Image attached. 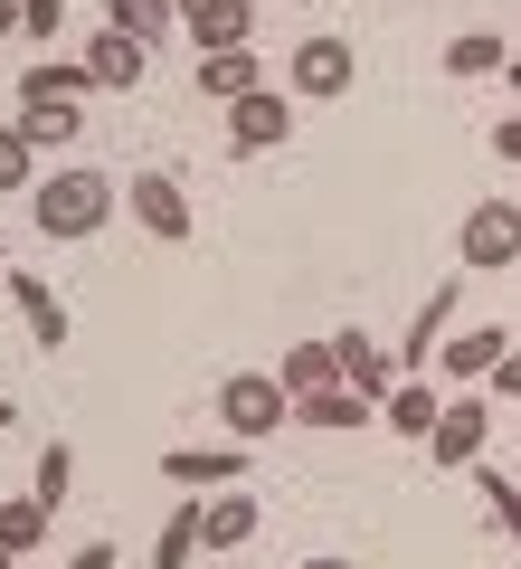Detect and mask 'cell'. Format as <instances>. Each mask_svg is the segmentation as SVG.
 Segmentation results:
<instances>
[{"mask_svg": "<svg viewBox=\"0 0 521 569\" xmlns=\"http://www.w3.org/2000/svg\"><path fill=\"white\" fill-rule=\"evenodd\" d=\"M29 200H39V238H96L114 219V181L104 171H48Z\"/></svg>", "mask_w": 521, "mask_h": 569, "instance_id": "cell-1", "label": "cell"}, {"mask_svg": "<svg viewBox=\"0 0 521 569\" xmlns=\"http://www.w3.org/2000/svg\"><path fill=\"white\" fill-rule=\"evenodd\" d=\"M284 418H294V399H284L275 370H228V380H219V427H228V447H247V437H275Z\"/></svg>", "mask_w": 521, "mask_h": 569, "instance_id": "cell-2", "label": "cell"}, {"mask_svg": "<svg viewBox=\"0 0 521 569\" xmlns=\"http://www.w3.org/2000/svg\"><path fill=\"white\" fill-rule=\"evenodd\" d=\"M351 77H361V48H351V39H332V29H313V39H294L284 96H303V104H332V96H351Z\"/></svg>", "mask_w": 521, "mask_h": 569, "instance_id": "cell-3", "label": "cell"}, {"mask_svg": "<svg viewBox=\"0 0 521 569\" xmlns=\"http://www.w3.org/2000/svg\"><path fill=\"white\" fill-rule=\"evenodd\" d=\"M455 257L474 266V276H502V266H521V209L512 200H474L455 228Z\"/></svg>", "mask_w": 521, "mask_h": 569, "instance_id": "cell-4", "label": "cell"}, {"mask_svg": "<svg viewBox=\"0 0 521 569\" xmlns=\"http://www.w3.org/2000/svg\"><path fill=\"white\" fill-rule=\"evenodd\" d=\"M284 133H294V96H284V86H257V96L228 104V152H247V162H257V152H275Z\"/></svg>", "mask_w": 521, "mask_h": 569, "instance_id": "cell-5", "label": "cell"}, {"mask_svg": "<svg viewBox=\"0 0 521 569\" xmlns=\"http://www.w3.org/2000/svg\"><path fill=\"white\" fill-rule=\"evenodd\" d=\"M483 437H493V408H483V399H445L427 456H437V466H455V475H474V466H483Z\"/></svg>", "mask_w": 521, "mask_h": 569, "instance_id": "cell-6", "label": "cell"}, {"mask_svg": "<svg viewBox=\"0 0 521 569\" xmlns=\"http://www.w3.org/2000/svg\"><path fill=\"white\" fill-rule=\"evenodd\" d=\"M332 351H341V389H361L370 408H389V389L408 380V370H399V351H380L370 332H332Z\"/></svg>", "mask_w": 521, "mask_h": 569, "instance_id": "cell-7", "label": "cell"}, {"mask_svg": "<svg viewBox=\"0 0 521 569\" xmlns=\"http://www.w3.org/2000/svg\"><path fill=\"white\" fill-rule=\"evenodd\" d=\"M142 77H152V48H142V39H123V29H96V39H86V86L133 96Z\"/></svg>", "mask_w": 521, "mask_h": 569, "instance_id": "cell-8", "label": "cell"}, {"mask_svg": "<svg viewBox=\"0 0 521 569\" xmlns=\"http://www.w3.org/2000/svg\"><path fill=\"white\" fill-rule=\"evenodd\" d=\"M190 86H200V96L209 104H238V96H257V86H265V58H257V48H200V67H190Z\"/></svg>", "mask_w": 521, "mask_h": 569, "instance_id": "cell-9", "label": "cell"}, {"mask_svg": "<svg viewBox=\"0 0 521 569\" xmlns=\"http://www.w3.org/2000/svg\"><path fill=\"white\" fill-rule=\"evenodd\" d=\"M123 200H133V219L152 228L161 247L190 238V200H181V181H171V171H133V190H123Z\"/></svg>", "mask_w": 521, "mask_h": 569, "instance_id": "cell-10", "label": "cell"}, {"mask_svg": "<svg viewBox=\"0 0 521 569\" xmlns=\"http://www.w3.org/2000/svg\"><path fill=\"white\" fill-rule=\"evenodd\" d=\"M161 475L190 485V493H228L247 475V447H171V456H161Z\"/></svg>", "mask_w": 521, "mask_h": 569, "instance_id": "cell-11", "label": "cell"}, {"mask_svg": "<svg viewBox=\"0 0 521 569\" xmlns=\"http://www.w3.org/2000/svg\"><path fill=\"white\" fill-rule=\"evenodd\" d=\"M0 295L29 313V342H39V351H67V305H58V284H48V276H0Z\"/></svg>", "mask_w": 521, "mask_h": 569, "instance_id": "cell-12", "label": "cell"}, {"mask_svg": "<svg viewBox=\"0 0 521 569\" xmlns=\"http://www.w3.org/2000/svg\"><path fill=\"white\" fill-rule=\"evenodd\" d=\"M171 10H181V29L200 48H238L247 29H257V0H171Z\"/></svg>", "mask_w": 521, "mask_h": 569, "instance_id": "cell-13", "label": "cell"}, {"mask_svg": "<svg viewBox=\"0 0 521 569\" xmlns=\"http://www.w3.org/2000/svg\"><path fill=\"white\" fill-rule=\"evenodd\" d=\"M238 541H257V493L228 485V493L200 503V550H238Z\"/></svg>", "mask_w": 521, "mask_h": 569, "instance_id": "cell-14", "label": "cell"}, {"mask_svg": "<svg viewBox=\"0 0 521 569\" xmlns=\"http://www.w3.org/2000/svg\"><path fill=\"white\" fill-rule=\"evenodd\" d=\"M455 295L464 284H437L418 305V323H408V342H399V370H437V342H445V323H455Z\"/></svg>", "mask_w": 521, "mask_h": 569, "instance_id": "cell-15", "label": "cell"}, {"mask_svg": "<svg viewBox=\"0 0 521 569\" xmlns=\"http://www.w3.org/2000/svg\"><path fill=\"white\" fill-rule=\"evenodd\" d=\"M380 408L361 399V389H313V399H294V427H322V437H351V427H370Z\"/></svg>", "mask_w": 521, "mask_h": 569, "instance_id": "cell-16", "label": "cell"}, {"mask_svg": "<svg viewBox=\"0 0 521 569\" xmlns=\"http://www.w3.org/2000/svg\"><path fill=\"white\" fill-rule=\"evenodd\" d=\"M275 380H284V399H313V389H341V351L332 342H294L275 361Z\"/></svg>", "mask_w": 521, "mask_h": 569, "instance_id": "cell-17", "label": "cell"}, {"mask_svg": "<svg viewBox=\"0 0 521 569\" xmlns=\"http://www.w3.org/2000/svg\"><path fill=\"white\" fill-rule=\"evenodd\" d=\"M502 351H512V332H493V323H483V332H445V380H493V361H502Z\"/></svg>", "mask_w": 521, "mask_h": 569, "instance_id": "cell-18", "label": "cell"}, {"mask_svg": "<svg viewBox=\"0 0 521 569\" xmlns=\"http://www.w3.org/2000/svg\"><path fill=\"white\" fill-rule=\"evenodd\" d=\"M20 104H86V58H39L20 77Z\"/></svg>", "mask_w": 521, "mask_h": 569, "instance_id": "cell-19", "label": "cell"}, {"mask_svg": "<svg viewBox=\"0 0 521 569\" xmlns=\"http://www.w3.org/2000/svg\"><path fill=\"white\" fill-rule=\"evenodd\" d=\"M104 29H123V39L161 48L171 29H181V10H171V0H104Z\"/></svg>", "mask_w": 521, "mask_h": 569, "instance_id": "cell-20", "label": "cell"}, {"mask_svg": "<svg viewBox=\"0 0 521 569\" xmlns=\"http://www.w3.org/2000/svg\"><path fill=\"white\" fill-rule=\"evenodd\" d=\"M437 408H445V399H437V389L418 380V370H408V380L389 389V408H380V418L399 427V437H437Z\"/></svg>", "mask_w": 521, "mask_h": 569, "instance_id": "cell-21", "label": "cell"}, {"mask_svg": "<svg viewBox=\"0 0 521 569\" xmlns=\"http://www.w3.org/2000/svg\"><path fill=\"white\" fill-rule=\"evenodd\" d=\"M20 133H29V152H67L86 133V104H20Z\"/></svg>", "mask_w": 521, "mask_h": 569, "instance_id": "cell-22", "label": "cell"}, {"mask_svg": "<svg viewBox=\"0 0 521 569\" xmlns=\"http://www.w3.org/2000/svg\"><path fill=\"white\" fill-rule=\"evenodd\" d=\"M39 541H48V503L39 493H10V503H0V550L20 560V550H39Z\"/></svg>", "mask_w": 521, "mask_h": 569, "instance_id": "cell-23", "label": "cell"}, {"mask_svg": "<svg viewBox=\"0 0 521 569\" xmlns=\"http://www.w3.org/2000/svg\"><path fill=\"white\" fill-rule=\"evenodd\" d=\"M502 67H512V58H502L493 29H464V39L445 48V77H502Z\"/></svg>", "mask_w": 521, "mask_h": 569, "instance_id": "cell-24", "label": "cell"}, {"mask_svg": "<svg viewBox=\"0 0 521 569\" xmlns=\"http://www.w3.org/2000/svg\"><path fill=\"white\" fill-rule=\"evenodd\" d=\"M190 550H200V503H181L171 522H161V541H152V569H190Z\"/></svg>", "mask_w": 521, "mask_h": 569, "instance_id": "cell-25", "label": "cell"}, {"mask_svg": "<svg viewBox=\"0 0 521 569\" xmlns=\"http://www.w3.org/2000/svg\"><path fill=\"white\" fill-rule=\"evenodd\" d=\"M67 485H77V456H67V447H39V475H29V493L58 512V503H67Z\"/></svg>", "mask_w": 521, "mask_h": 569, "instance_id": "cell-26", "label": "cell"}, {"mask_svg": "<svg viewBox=\"0 0 521 569\" xmlns=\"http://www.w3.org/2000/svg\"><path fill=\"white\" fill-rule=\"evenodd\" d=\"M29 171H39L29 133H20V123H0V190H29Z\"/></svg>", "mask_w": 521, "mask_h": 569, "instance_id": "cell-27", "label": "cell"}, {"mask_svg": "<svg viewBox=\"0 0 521 569\" xmlns=\"http://www.w3.org/2000/svg\"><path fill=\"white\" fill-rule=\"evenodd\" d=\"M474 485H483V503H493V522L512 531V512H521V485H512V475H493V466H474Z\"/></svg>", "mask_w": 521, "mask_h": 569, "instance_id": "cell-28", "label": "cell"}, {"mask_svg": "<svg viewBox=\"0 0 521 569\" xmlns=\"http://www.w3.org/2000/svg\"><path fill=\"white\" fill-rule=\"evenodd\" d=\"M20 29H29V39H58V29H67V0H20Z\"/></svg>", "mask_w": 521, "mask_h": 569, "instance_id": "cell-29", "label": "cell"}, {"mask_svg": "<svg viewBox=\"0 0 521 569\" xmlns=\"http://www.w3.org/2000/svg\"><path fill=\"white\" fill-rule=\"evenodd\" d=\"M483 389H493V399H521V351H502V361H493V380H483Z\"/></svg>", "mask_w": 521, "mask_h": 569, "instance_id": "cell-30", "label": "cell"}, {"mask_svg": "<svg viewBox=\"0 0 521 569\" xmlns=\"http://www.w3.org/2000/svg\"><path fill=\"white\" fill-rule=\"evenodd\" d=\"M493 152H502V162H521V114H502V123H493Z\"/></svg>", "mask_w": 521, "mask_h": 569, "instance_id": "cell-31", "label": "cell"}, {"mask_svg": "<svg viewBox=\"0 0 521 569\" xmlns=\"http://www.w3.org/2000/svg\"><path fill=\"white\" fill-rule=\"evenodd\" d=\"M67 569H114V541H86V550H77Z\"/></svg>", "mask_w": 521, "mask_h": 569, "instance_id": "cell-32", "label": "cell"}, {"mask_svg": "<svg viewBox=\"0 0 521 569\" xmlns=\"http://www.w3.org/2000/svg\"><path fill=\"white\" fill-rule=\"evenodd\" d=\"M10 29H20V0H0V39H10Z\"/></svg>", "mask_w": 521, "mask_h": 569, "instance_id": "cell-33", "label": "cell"}, {"mask_svg": "<svg viewBox=\"0 0 521 569\" xmlns=\"http://www.w3.org/2000/svg\"><path fill=\"white\" fill-rule=\"evenodd\" d=\"M294 569H351V560H294Z\"/></svg>", "mask_w": 521, "mask_h": 569, "instance_id": "cell-34", "label": "cell"}, {"mask_svg": "<svg viewBox=\"0 0 521 569\" xmlns=\"http://www.w3.org/2000/svg\"><path fill=\"white\" fill-rule=\"evenodd\" d=\"M10 418H20V408H10V399H0V437H10Z\"/></svg>", "mask_w": 521, "mask_h": 569, "instance_id": "cell-35", "label": "cell"}, {"mask_svg": "<svg viewBox=\"0 0 521 569\" xmlns=\"http://www.w3.org/2000/svg\"><path fill=\"white\" fill-rule=\"evenodd\" d=\"M502 77H512V96H521V58H512V67H502Z\"/></svg>", "mask_w": 521, "mask_h": 569, "instance_id": "cell-36", "label": "cell"}, {"mask_svg": "<svg viewBox=\"0 0 521 569\" xmlns=\"http://www.w3.org/2000/svg\"><path fill=\"white\" fill-rule=\"evenodd\" d=\"M389 10H418V0H389Z\"/></svg>", "mask_w": 521, "mask_h": 569, "instance_id": "cell-37", "label": "cell"}, {"mask_svg": "<svg viewBox=\"0 0 521 569\" xmlns=\"http://www.w3.org/2000/svg\"><path fill=\"white\" fill-rule=\"evenodd\" d=\"M0 276H10V247H0Z\"/></svg>", "mask_w": 521, "mask_h": 569, "instance_id": "cell-38", "label": "cell"}, {"mask_svg": "<svg viewBox=\"0 0 521 569\" xmlns=\"http://www.w3.org/2000/svg\"><path fill=\"white\" fill-rule=\"evenodd\" d=\"M0 569H20V560H10V550H0Z\"/></svg>", "mask_w": 521, "mask_h": 569, "instance_id": "cell-39", "label": "cell"}, {"mask_svg": "<svg viewBox=\"0 0 521 569\" xmlns=\"http://www.w3.org/2000/svg\"><path fill=\"white\" fill-rule=\"evenodd\" d=\"M512 541H521V512H512Z\"/></svg>", "mask_w": 521, "mask_h": 569, "instance_id": "cell-40", "label": "cell"}]
</instances>
